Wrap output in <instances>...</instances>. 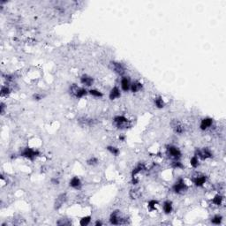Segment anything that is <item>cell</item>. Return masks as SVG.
Instances as JSON below:
<instances>
[{
  "label": "cell",
  "instance_id": "6da1fadb",
  "mask_svg": "<svg viewBox=\"0 0 226 226\" xmlns=\"http://www.w3.org/2000/svg\"><path fill=\"white\" fill-rule=\"evenodd\" d=\"M113 124L118 129H129L133 126L132 122L123 115L115 116L113 118Z\"/></svg>",
  "mask_w": 226,
  "mask_h": 226
},
{
  "label": "cell",
  "instance_id": "7a4b0ae2",
  "mask_svg": "<svg viewBox=\"0 0 226 226\" xmlns=\"http://www.w3.org/2000/svg\"><path fill=\"white\" fill-rule=\"evenodd\" d=\"M70 94L77 99H81L88 95V90L86 87H79L76 84H72L70 87Z\"/></svg>",
  "mask_w": 226,
  "mask_h": 226
},
{
  "label": "cell",
  "instance_id": "3957f363",
  "mask_svg": "<svg viewBox=\"0 0 226 226\" xmlns=\"http://www.w3.org/2000/svg\"><path fill=\"white\" fill-rule=\"evenodd\" d=\"M166 154L170 158L172 159L173 161L180 160L182 157V153H181L180 149L174 145H167L166 146Z\"/></svg>",
  "mask_w": 226,
  "mask_h": 226
},
{
  "label": "cell",
  "instance_id": "277c9868",
  "mask_svg": "<svg viewBox=\"0 0 226 226\" xmlns=\"http://www.w3.org/2000/svg\"><path fill=\"white\" fill-rule=\"evenodd\" d=\"M188 190V186L186 184L184 178H179L172 186V191L177 194H184Z\"/></svg>",
  "mask_w": 226,
  "mask_h": 226
},
{
  "label": "cell",
  "instance_id": "5b68a950",
  "mask_svg": "<svg viewBox=\"0 0 226 226\" xmlns=\"http://www.w3.org/2000/svg\"><path fill=\"white\" fill-rule=\"evenodd\" d=\"M20 155H21L22 157H25L26 159H28V160L34 161V159L36 158V157H38L39 155H40V152H39L37 149L27 147V148H25V149L22 150V152L20 153Z\"/></svg>",
  "mask_w": 226,
  "mask_h": 226
},
{
  "label": "cell",
  "instance_id": "8992f818",
  "mask_svg": "<svg viewBox=\"0 0 226 226\" xmlns=\"http://www.w3.org/2000/svg\"><path fill=\"white\" fill-rule=\"evenodd\" d=\"M145 170H146V166H145V164H142V163L138 164L135 166L134 168L133 171H132V174H131L132 183H133L134 185H137V184H138L139 180H138V178H137V176H138L140 172H142L143 171H145Z\"/></svg>",
  "mask_w": 226,
  "mask_h": 226
},
{
  "label": "cell",
  "instance_id": "52a82bcc",
  "mask_svg": "<svg viewBox=\"0 0 226 226\" xmlns=\"http://www.w3.org/2000/svg\"><path fill=\"white\" fill-rule=\"evenodd\" d=\"M195 155L202 160H207L213 157V152L208 148H203L202 149H197L195 151Z\"/></svg>",
  "mask_w": 226,
  "mask_h": 226
},
{
  "label": "cell",
  "instance_id": "ba28073f",
  "mask_svg": "<svg viewBox=\"0 0 226 226\" xmlns=\"http://www.w3.org/2000/svg\"><path fill=\"white\" fill-rule=\"evenodd\" d=\"M111 68L113 72L121 77H123L125 73V66L120 62H116V61L111 62Z\"/></svg>",
  "mask_w": 226,
  "mask_h": 226
},
{
  "label": "cell",
  "instance_id": "9c48e42d",
  "mask_svg": "<svg viewBox=\"0 0 226 226\" xmlns=\"http://www.w3.org/2000/svg\"><path fill=\"white\" fill-rule=\"evenodd\" d=\"M124 218L120 217V212L119 210H115L111 214L110 217V223L112 225H118V224H122Z\"/></svg>",
  "mask_w": 226,
  "mask_h": 226
},
{
  "label": "cell",
  "instance_id": "30bf717a",
  "mask_svg": "<svg viewBox=\"0 0 226 226\" xmlns=\"http://www.w3.org/2000/svg\"><path fill=\"white\" fill-rule=\"evenodd\" d=\"M171 126L173 132L177 134H182L185 132V126L178 119H173L171 122Z\"/></svg>",
  "mask_w": 226,
  "mask_h": 226
},
{
  "label": "cell",
  "instance_id": "8fae6325",
  "mask_svg": "<svg viewBox=\"0 0 226 226\" xmlns=\"http://www.w3.org/2000/svg\"><path fill=\"white\" fill-rule=\"evenodd\" d=\"M132 81L130 77L128 76H123L120 80V87L121 90L124 92H128L130 90Z\"/></svg>",
  "mask_w": 226,
  "mask_h": 226
},
{
  "label": "cell",
  "instance_id": "7c38bea8",
  "mask_svg": "<svg viewBox=\"0 0 226 226\" xmlns=\"http://www.w3.org/2000/svg\"><path fill=\"white\" fill-rule=\"evenodd\" d=\"M214 123V119L210 117H206L202 118L201 123H200V129L202 131H206L208 128H210Z\"/></svg>",
  "mask_w": 226,
  "mask_h": 226
},
{
  "label": "cell",
  "instance_id": "4fadbf2b",
  "mask_svg": "<svg viewBox=\"0 0 226 226\" xmlns=\"http://www.w3.org/2000/svg\"><path fill=\"white\" fill-rule=\"evenodd\" d=\"M80 81H81V83L84 86V87H91V86H93L94 82H95L94 78L90 76V75H88V74H82L81 76Z\"/></svg>",
  "mask_w": 226,
  "mask_h": 226
},
{
  "label": "cell",
  "instance_id": "5bb4252c",
  "mask_svg": "<svg viewBox=\"0 0 226 226\" xmlns=\"http://www.w3.org/2000/svg\"><path fill=\"white\" fill-rule=\"evenodd\" d=\"M207 179L208 177L206 175L200 174V175H197V176H195L194 178H192V182L197 187H203L205 185V183L207 182Z\"/></svg>",
  "mask_w": 226,
  "mask_h": 226
},
{
  "label": "cell",
  "instance_id": "9a60e30c",
  "mask_svg": "<svg viewBox=\"0 0 226 226\" xmlns=\"http://www.w3.org/2000/svg\"><path fill=\"white\" fill-rule=\"evenodd\" d=\"M120 96L121 90L120 88L118 87V86H114V87H112L111 90H110V93H109V99L111 100V101L120 98Z\"/></svg>",
  "mask_w": 226,
  "mask_h": 226
},
{
  "label": "cell",
  "instance_id": "2e32d148",
  "mask_svg": "<svg viewBox=\"0 0 226 226\" xmlns=\"http://www.w3.org/2000/svg\"><path fill=\"white\" fill-rule=\"evenodd\" d=\"M69 186H70V187L73 188V189H81L82 186V183H81V178H79V177H73V178H71V180H70V182H69Z\"/></svg>",
  "mask_w": 226,
  "mask_h": 226
},
{
  "label": "cell",
  "instance_id": "e0dca14e",
  "mask_svg": "<svg viewBox=\"0 0 226 226\" xmlns=\"http://www.w3.org/2000/svg\"><path fill=\"white\" fill-rule=\"evenodd\" d=\"M154 103L155 106L157 109H159V110L164 109V107L166 106V103H165V102H164V98H163L162 96H155L154 98Z\"/></svg>",
  "mask_w": 226,
  "mask_h": 226
},
{
  "label": "cell",
  "instance_id": "ac0fdd59",
  "mask_svg": "<svg viewBox=\"0 0 226 226\" xmlns=\"http://www.w3.org/2000/svg\"><path fill=\"white\" fill-rule=\"evenodd\" d=\"M163 210H164V212L166 215L171 214L172 212V210H173V203H172V202L170 201V200L165 201L164 202V204H163Z\"/></svg>",
  "mask_w": 226,
  "mask_h": 226
},
{
  "label": "cell",
  "instance_id": "d6986e66",
  "mask_svg": "<svg viewBox=\"0 0 226 226\" xmlns=\"http://www.w3.org/2000/svg\"><path fill=\"white\" fill-rule=\"evenodd\" d=\"M142 87H143V84L141 82L139 81H135L132 82L130 90L133 93H138L142 89Z\"/></svg>",
  "mask_w": 226,
  "mask_h": 226
},
{
  "label": "cell",
  "instance_id": "ffe728a7",
  "mask_svg": "<svg viewBox=\"0 0 226 226\" xmlns=\"http://www.w3.org/2000/svg\"><path fill=\"white\" fill-rule=\"evenodd\" d=\"M66 193H61L56 200V202H55V208L56 209H58L59 208L62 206L63 204L66 202Z\"/></svg>",
  "mask_w": 226,
  "mask_h": 226
},
{
  "label": "cell",
  "instance_id": "44dd1931",
  "mask_svg": "<svg viewBox=\"0 0 226 226\" xmlns=\"http://www.w3.org/2000/svg\"><path fill=\"white\" fill-rule=\"evenodd\" d=\"M106 149H107V151H108L109 153H111V154L112 155H114V156H118L119 154H120V150H119V149H118V147H116V146H112V145L107 146Z\"/></svg>",
  "mask_w": 226,
  "mask_h": 226
},
{
  "label": "cell",
  "instance_id": "7402d4cb",
  "mask_svg": "<svg viewBox=\"0 0 226 226\" xmlns=\"http://www.w3.org/2000/svg\"><path fill=\"white\" fill-rule=\"evenodd\" d=\"M223 202V195L219 194V193L216 194L214 198L212 199V203L216 206H221Z\"/></svg>",
  "mask_w": 226,
  "mask_h": 226
},
{
  "label": "cell",
  "instance_id": "603a6c76",
  "mask_svg": "<svg viewBox=\"0 0 226 226\" xmlns=\"http://www.w3.org/2000/svg\"><path fill=\"white\" fill-rule=\"evenodd\" d=\"M190 165L193 169H196L199 167V165H200V158L198 157L196 155H192L191 159H190Z\"/></svg>",
  "mask_w": 226,
  "mask_h": 226
},
{
  "label": "cell",
  "instance_id": "cb8c5ba5",
  "mask_svg": "<svg viewBox=\"0 0 226 226\" xmlns=\"http://www.w3.org/2000/svg\"><path fill=\"white\" fill-rule=\"evenodd\" d=\"M88 94L91 96H93V97H96V98H102V97L103 96L102 92L98 90V89H96V88L89 89V90H88Z\"/></svg>",
  "mask_w": 226,
  "mask_h": 226
},
{
  "label": "cell",
  "instance_id": "d4e9b609",
  "mask_svg": "<svg viewBox=\"0 0 226 226\" xmlns=\"http://www.w3.org/2000/svg\"><path fill=\"white\" fill-rule=\"evenodd\" d=\"M222 221H223V217L221 215H216L211 218V223L215 225H219L221 224Z\"/></svg>",
  "mask_w": 226,
  "mask_h": 226
},
{
  "label": "cell",
  "instance_id": "484cf974",
  "mask_svg": "<svg viewBox=\"0 0 226 226\" xmlns=\"http://www.w3.org/2000/svg\"><path fill=\"white\" fill-rule=\"evenodd\" d=\"M91 219H92L91 216H86V217H83L80 220V224L81 226L88 225V224L90 223V222H91Z\"/></svg>",
  "mask_w": 226,
  "mask_h": 226
},
{
  "label": "cell",
  "instance_id": "4316f807",
  "mask_svg": "<svg viewBox=\"0 0 226 226\" xmlns=\"http://www.w3.org/2000/svg\"><path fill=\"white\" fill-rule=\"evenodd\" d=\"M98 163H99V160L96 156H92L87 160V164L89 166H96L98 164Z\"/></svg>",
  "mask_w": 226,
  "mask_h": 226
},
{
  "label": "cell",
  "instance_id": "83f0119b",
  "mask_svg": "<svg viewBox=\"0 0 226 226\" xmlns=\"http://www.w3.org/2000/svg\"><path fill=\"white\" fill-rule=\"evenodd\" d=\"M11 94V88L8 86H2L1 96H8Z\"/></svg>",
  "mask_w": 226,
  "mask_h": 226
},
{
  "label": "cell",
  "instance_id": "f1b7e54d",
  "mask_svg": "<svg viewBox=\"0 0 226 226\" xmlns=\"http://www.w3.org/2000/svg\"><path fill=\"white\" fill-rule=\"evenodd\" d=\"M157 205H158V202L155 201V200H150L148 202V208L150 210H155V208Z\"/></svg>",
  "mask_w": 226,
  "mask_h": 226
},
{
  "label": "cell",
  "instance_id": "f546056e",
  "mask_svg": "<svg viewBox=\"0 0 226 226\" xmlns=\"http://www.w3.org/2000/svg\"><path fill=\"white\" fill-rule=\"evenodd\" d=\"M171 166H172L174 169L184 168V165H183V164L179 161V160H178V161H173V162H172V164H171Z\"/></svg>",
  "mask_w": 226,
  "mask_h": 226
},
{
  "label": "cell",
  "instance_id": "4dcf8cb0",
  "mask_svg": "<svg viewBox=\"0 0 226 226\" xmlns=\"http://www.w3.org/2000/svg\"><path fill=\"white\" fill-rule=\"evenodd\" d=\"M44 97V95H42V94H39V93H35V94H34L33 96H32L33 100H34V101H41V100H42Z\"/></svg>",
  "mask_w": 226,
  "mask_h": 226
},
{
  "label": "cell",
  "instance_id": "1f68e13d",
  "mask_svg": "<svg viewBox=\"0 0 226 226\" xmlns=\"http://www.w3.org/2000/svg\"><path fill=\"white\" fill-rule=\"evenodd\" d=\"M66 220H67V219H60V220L57 223V224H58V225H69L71 223L67 222Z\"/></svg>",
  "mask_w": 226,
  "mask_h": 226
},
{
  "label": "cell",
  "instance_id": "d6a6232c",
  "mask_svg": "<svg viewBox=\"0 0 226 226\" xmlns=\"http://www.w3.org/2000/svg\"><path fill=\"white\" fill-rule=\"evenodd\" d=\"M50 182L52 185H55V186H58L60 184V181L58 178H52L50 179Z\"/></svg>",
  "mask_w": 226,
  "mask_h": 226
},
{
  "label": "cell",
  "instance_id": "836d02e7",
  "mask_svg": "<svg viewBox=\"0 0 226 226\" xmlns=\"http://www.w3.org/2000/svg\"><path fill=\"white\" fill-rule=\"evenodd\" d=\"M5 103L4 102H1V104H0V108H1V114L3 115L4 114V112H5Z\"/></svg>",
  "mask_w": 226,
  "mask_h": 226
},
{
  "label": "cell",
  "instance_id": "e575fe53",
  "mask_svg": "<svg viewBox=\"0 0 226 226\" xmlns=\"http://www.w3.org/2000/svg\"><path fill=\"white\" fill-rule=\"evenodd\" d=\"M125 138H126V137H125V134H120L119 137H118V139H119L120 141H122V142H124L125 140Z\"/></svg>",
  "mask_w": 226,
  "mask_h": 226
},
{
  "label": "cell",
  "instance_id": "d590c367",
  "mask_svg": "<svg viewBox=\"0 0 226 226\" xmlns=\"http://www.w3.org/2000/svg\"><path fill=\"white\" fill-rule=\"evenodd\" d=\"M95 225L96 226H99V225H102V223L101 221H96L95 223Z\"/></svg>",
  "mask_w": 226,
  "mask_h": 226
}]
</instances>
